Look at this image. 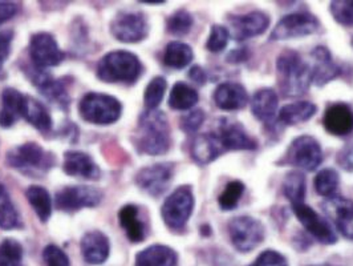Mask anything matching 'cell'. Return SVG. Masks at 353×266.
<instances>
[{
  "instance_id": "1",
  "label": "cell",
  "mask_w": 353,
  "mask_h": 266,
  "mask_svg": "<svg viewBox=\"0 0 353 266\" xmlns=\"http://www.w3.org/2000/svg\"><path fill=\"white\" fill-rule=\"evenodd\" d=\"M132 142L141 155H165L172 145L170 124L166 115L157 109L143 112L139 119Z\"/></svg>"
},
{
  "instance_id": "2",
  "label": "cell",
  "mask_w": 353,
  "mask_h": 266,
  "mask_svg": "<svg viewBox=\"0 0 353 266\" xmlns=\"http://www.w3.org/2000/svg\"><path fill=\"white\" fill-rule=\"evenodd\" d=\"M276 77L284 97H299L312 83V68L296 51L287 50L276 59Z\"/></svg>"
},
{
  "instance_id": "3",
  "label": "cell",
  "mask_w": 353,
  "mask_h": 266,
  "mask_svg": "<svg viewBox=\"0 0 353 266\" xmlns=\"http://www.w3.org/2000/svg\"><path fill=\"white\" fill-rule=\"evenodd\" d=\"M143 72L137 55L129 51H112L104 55L97 64V77L110 84H134Z\"/></svg>"
},
{
  "instance_id": "4",
  "label": "cell",
  "mask_w": 353,
  "mask_h": 266,
  "mask_svg": "<svg viewBox=\"0 0 353 266\" xmlns=\"http://www.w3.org/2000/svg\"><path fill=\"white\" fill-rule=\"evenodd\" d=\"M8 167L27 178H43L54 165V156L37 142H26L8 151Z\"/></svg>"
},
{
  "instance_id": "5",
  "label": "cell",
  "mask_w": 353,
  "mask_h": 266,
  "mask_svg": "<svg viewBox=\"0 0 353 266\" xmlns=\"http://www.w3.org/2000/svg\"><path fill=\"white\" fill-rule=\"evenodd\" d=\"M80 117L89 124L110 125L116 123L123 113V104L114 96L89 92L79 103Z\"/></svg>"
},
{
  "instance_id": "6",
  "label": "cell",
  "mask_w": 353,
  "mask_h": 266,
  "mask_svg": "<svg viewBox=\"0 0 353 266\" xmlns=\"http://www.w3.org/2000/svg\"><path fill=\"white\" fill-rule=\"evenodd\" d=\"M195 198L190 185H182L169 196L161 208V216L168 228L181 231L189 222L194 211Z\"/></svg>"
},
{
  "instance_id": "7",
  "label": "cell",
  "mask_w": 353,
  "mask_h": 266,
  "mask_svg": "<svg viewBox=\"0 0 353 266\" xmlns=\"http://www.w3.org/2000/svg\"><path fill=\"white\" fill-rule=\"evenodd\" d=\"M321 161L323 149L320 142L314 136L303 135L292 140L278 164L281 167L291 165L307 172H314L318 169Z\"/></svg>"
},
{
  "instance_id": "8",
  "label": "cell",
  "mask_w": 353,
  "mask_h": 266,
  "mask_svg": "<svg viewBox=\"0 0 353 266\" xmlns=\"http://www.w3.org/2000/svg\"><path fill=\"white\" fill-rule=\"evenodd\" d=\"M228 231L231 244L241 253H248L258 248L265 240V225L251 216L232 218L228 225Z\"/></svg>"
},
{
  "instance_id": "9",
  "label": "cell",
  "mask_w": 353,
  "mask_h": 266,
  "mask_svg": "<svg viewBox=\"0 0 353 266\" xmlns=\"http://www.w3.org/2000/svg\"><path fill=\"white\" fill-rule=\"evenodd\" d=\"M321 24L319 19L307 11L285 15L281 19L270 34L271 41L298 39L304 36L314 35L320 31Z\"/></svg>"
},
{
  "instance_id": "10",
  "label": "cell",
  "mask_w": 353,
  "mask_h": 266,
  "mask_svg": "<svg viewBox=\"0 0 353 266\" xmlns=\"http://www.w3.org/2000/svg\"><path fill=\"white\" fill-rule=\"evenodd\" d=\"M110 32L121 43H140L149 35V21L142 12L121 11L112 20Z\"/></svg>"
},
{
  "instance_id": "11",
  "label": "cell",
  "mask_w": 353,
  "mask_h": 266,
  "mask_svg": "<svg viewBox=\"0 0 353 266\" xmlns=\"http://www.w3.org/2000/svg\"><path fill=\"white\" fill-rule=\"evenodd\" d=\"M104 193L94 187H65L54 196L56 208L63 212H77L84 208H94L103 201Z\"/></svg>"
},
{
  "instance_id": "12",
  "label": "cell",
  "mask_w": 353,
  "mask_h": 266,
  "mask_svg": "<svg viewBox=\"0 0 353 266\" xmlns=\"http://www.w3.org/2000/svg\"><path fill=\"white\" fill-rule=\"evenodd\" d=\"M219 142L223 153L230 151H254L258 148V142L248 135L246 128L238 122L229 119H219L212 132Z\"/></svg>"
},
{
  "instance_id": "13",
  "label": "cell",
  "mask_w": 353,
  "mask_h": 266,
  "mask_svg": "<svg viewBox=\"0 0 353 266\" xmlns=\"http://www.w3.org/2000/svg\"><path fill=\"white\" fill-rule=\"evenodd\" d=\"M30 79L39 89V92L51 104L63 111H68L71 106V95L68 92V84L64 79H54L44 70L32 67L30 71Z\"/></svg>"
},
{
  "instance_id": "14",
  "label": "cell",
  "mask_w": 353,
  "mask_h": 266,
  "mask_svg": "<svg viewBox=\"0 0 353 266\" xmlns=\"http://www.w3.org/2000/svg\"><path fill=\"white\" fill-rule=\"evenodd\" d=\"M292 211L307 233L323 245H334L337 241L331 224L305 202L292 205Z\"/></svg>"
},
{
  "instance_id": "15",
  "label": "cell",
  "mask_w": 353,
  "mask_h": 266,
  "mask_svg": "<svg viewBox=\"0 0 353 266\" xmlns=\"http://www.w3.org/2000/svg\"><path fill=\"white\" fill-rule=\"evenodd\" d=\"M28 53L34 67L39 70L56 67L64 60V53L60 50L56 39L48 32H37L32 35Z\"/></svg>"
},
{
  "instance_id": "16",
  "label": "cell",
  "mask_w": 353,
  "mask_h": 266,
  "mask_svg": "<svg viewBox=\"0 0 353 266\" xmlns=\"http://www.w3.org/2000/svg\"><path fill=\"white\" fill-rule=\"evenodd\" d=\"M173 176L174 165L170 162H161L140 169L134 178V182L145 193L157 197L169 188Z\"/></svg>"
},
{
  "instance_id": "17",
  "label": "cell",
  "mask_w": 353,
  "mask_h": 266,
  "mask_svg": "<svg viewBox=\"0 0 353 266\" xmlns=\"http://www.w3.org/2000/svg\"><path fill=\"white\" fill-rule=\"evenodd\" d=\"M321 208L341 236L353 240V200L344 196H332L323 201Z\"/></svg>"
},
{
  "instance_id": "18",
  "label": "cell",
  "mask_w": 353,
  "mask_h": 266,
  "mask_svg": "<svg viewBox=\"0 0 353 266\" xmlns=\"http://www.w3.org/2000/svg\"><path fill=\"white\" fill-rule=\"evenodd\" d=\"M270 17L263 11H250L243 15H231L228 23L232 37L236 41H245L255 36L263 35L270 27Z\"/></svg>"
},
{
  "instance_id": "19",
  "label": "cell",
  "mask_w": 353,
  "mask_h": 266,
  "mask_svg": "<svg viewBox=\"0 0 353 266\" xmlns=\"http://www.w3.org/2000/svg\"><path fill=\"white\" fill-rule=\"evenodd\" d=\"M323 125L330 135L345 137L353 132V109L345 103H334L327 106Z\"/></svg>"
},
{
  "instance_id": "20",
  "label": "cell",
  "mask_w": 353,
  "mask_h": 266,
  "mask_svg": "<svg viewBox=\"0 0 353 266\" xmlns=\"http://www.w3.org/2000/svg\"><path fill=\"white\" fill-rule=\"evenodd\" d=\"M63 171L72 178H84V180H99L101 171L96 161L85 152L68 151L64 155Z\"/></svg>"
},
{
  "instance_id": "21",
  "label": "cell",
  "mask_w": 353,
  "mask_h": 266,
  "mask_svg": "<svg viewBox=\"0 0 353 266\" xmlns=\"http://www.w3.org/2000/svg\"><path fill=\"white\" fill-rule=\"evenodd\" d=\"M311 56L315 59V66L312 68V83L316 87H324L343 75V68L334 61L332 53L327 47L318 46L314 48Z\"/></svg>"
},
{
  "instance_id": "22",
  "label": "cell",
  "mask_w": 353,
  "mask_h": 266,
  "mask_svg": "<svg viewBox=\"0 0 353 266\" xmlns=\"http://www.w3.org/2000/svg\"><path fill=\"white\" fill-rule=\"evenodd\" d=\"M212 100L219 109L234 112L248 106V93L242 84L226 82L215 88L212 93Z\"/></svg>"
},
{
  "instance_id": "23",
  "label": "cell",
  "mask_w": 353,
  "mask_h": 266,
  "mask_svg": "<svg viewBox=\"0 0 353 266\" xmlns=\"http://www.w3.org/2000/svg\"><path fill=\"white\" fill-rule=\"evenodd\" d=\"M80 249L83 258L89 265H103L110 253L109 238L103 231H88L81 238Z\"/></svg>"
},
{
  "instance_id": "24",
  "label": "cell",
  "mask_w": 353,
  "mask_h": 266,
  "mask_svg": "<svg viewBox=\"0 0 353 266\" xmlns=\"http://www.w3.org/2000/svg\"><path fill=\"white\" fill-rule=\"evenodd\" d=\"M279 109L278 93L272 88L258 89L251 99V112L254 117L265 124H274Z\"/></svg>"
},
{
  "instance_id": "25",
  "label": "cell",
  "mask_w": 353,
  "mask_h": 266,
  "mask_svg": "<svg viewBox=\"0 0 353 266\" xmlns=\"http://www.w3.org/2000/svg\"><path fill=\"white\" fill-rule=\"evenodd\" d=\"M24 96L18 89L6 88L1 93L0 126L11 128L23 116Z\"/></svg>"
},
{
  "instance_id": "26",
  "label": "cell",
  "mask_w": 353,
  "mask_h": 266,
  "mask_svg": "<svg viewBox=\"0 0 353 266\" xmlns=\"http://www.w3.org/2000/svg\"><path fill=\"white\" fill-rule=\"evenodd\" d=\"M223 153L219 142L212 132L198 135L192 144L190 155L198 165H208Z\"/></svg>"
},
{
  "instance_id": "27",
  "label": "cell",
  "mask_w": 353,
  "mask_h": 266,
  "mask_svg": "<svg viewBox=\"0 0 353 266\" xmlns=\"http://www.w3.org/2000/svg\"><path fill=\"white\" fill-rule=\"evenodd\" d=\"M27 123L32 125L40 133H50L52 129V117L48 109L31 96H24V106H23V116Z\"/></svg>"
},
{
  "instance_id": "28",
  "label": "cell",
  "mask_w": 353,
  "mask_h": 266,
  "mask_svg": "<svg viewBox=\"0 0 353 266\" xmlns=\"http://www.w3.org/2000/svg\"><path fill=\"white\" fill-rule=\"evenodd\" d=\"M178 254L166 245H150L137 253L134 266H176Z\"/></svg>"
},
{
  "instance_id": "29",
  "label": "cell",
  "mask_w": 353,
  "mask_h": 266,
  "mask_svg": "<svg viewBox=\"0 0 353 266\" xmlns=\"http://www.w3.org/2000/svg\"><path fill=\"white\" fill-rule=\"evenodd\" d=\"M119 221L130 243L139 244L145 240L146 228L140 218V211L136 205H124L119 212Z\"/></svg>"
},
{
  "instance_id": "30",
  "label": "cell",
  "mask_w": 353,
  "mask_h": 266,
  "mask_svg": "<svg viewBox=\"0 0 353 266\" xmlns=\"http://www.w3.org/2000/svg\"><path fill=\"white\" fill-rule=\"evenodd\" d=\"M318 112V106L311 102H295L291 104H285L279 111L278 120L283 125H298L308 122Z\"/></svg>"
},
{
  "instance_id": "31",
  "label": "cell",
  "mask_w": 353,
  "mask_h": 266,
  "mask_svg": "<svg viewBox=\"0 0 353 266\" xmlns=\"http://www.w3.org/2000/svg\"><path fill=\"white\" fill-rule=\"evenodd\" d=\"M194 59L192 47L183 41H170L163 51V64L173 70H182L188 67Z\"/></svg>"
},
{
  "instance_id": "32",
  "label": "cell",
  "mask_w": 353,
  "mask_h": 266,
  "mask_svg": "<svg viewBox=\"0 0 353 266\" xmlns=\"http://www.w3.org/2000/svg\"><path fill=\"white\" fill-rule=\"evenodd\" d=\"M26 197L39 220L47 222L52 216V198L50 192L43 187L32 185L26 191Z\"/></svg>"
},
{
  "instance_id": "33",
  "label": "cell",
  "mask_w": 353,
  "mask_h": 266,
  "mask_svg": "<svg viewBox=\"0 0 353 266\" xmlns=\"http://www.w3.org/2000/svg\"><path fill=\"white\" fill-rule=\"evenodd\" d=\"M21 228V220L6 185L0 181V229L14 231Z\"/></svg>"
},
{
  "instance_id": "34",
  "label": "cell",
  "mask_w": 353,
  "mask_h": 266,
  "mask_svg": "<svg viewBox=\"0 0 353 266\" xmlns=\"http://www.w3.org/2000/svg\"><path fill=\"white\" fill-rule=\"evenodd\" d=\"M199 100V95L193 87L183 82H178L169 95V106L174 111H190Z\"/></svg>"
},
{
  "instance_id": "35",
  "label": "cell",
  "mask_w": 353,
  "mask_h": 266,
  "mask_svg": "<svg viewBox=\"0 0 353 266\" xmlns=\"http://www.w3.org/2000/svg\"><path fill=\"white\" fill-rule=\"evenodd\" d=\"M305 189V178L301 172H290L283 181V193L291 205L304 202Z\"/></svg>"
},
{
  "instance_id": "36",
  "label": "cell",
  "mask_w": 353,
  "mask_h": 266,
  "mask_svg": "<svg viewBox=\"0 0 353 266\" xmlns=\"http://www.w3.org/2000/svg\"><path fill=\"white\" fill-rule=\"evenodd\" d=\"M246 191V187L242 181L239 180H234V181H230L229 184L223 188L222 193L218 196V205L222 211L225 212H230V211H234L239 201L242 200V196Z\"/></svg>"
},
{
  "instance_id": "37",
  "label": "cell",
  "mask_w": 353,
  "mask_h": 266,
  "mask_svg": "<svg viewBox=\"0 0 353 266\" xmlns=\"http://www.w3.org/2000/svg\"><path fill=\"white\" fill-rule=\"evenodd\" d=\"M168 82L163 76H156L150 80L143 92V106L146 111H156L163 100Z\"/></svg>"
},
{
  "instance_id": "38",
  "label": "cell",
  "mask_w": 353,
  "mask_h": 266,
  "mask_svg": "<svg viewBox=\"0 0 353 266\" xmlns=\"http://www.w3.org/2000/svg\"><path fill=\"white\" fill-rule=\"evenodd\" d=\"M194 26V18L188 10H178L166 19V30L170 35H188Z\"/></svg>"
},
{
  "instance_id": "39",
  "label": "cell",
  "mask_w": 353,
  "mask_h": 266,
  "mask_svg": "<svg viewBox=\"0 0 353 266\" xmlns=\"http://www.w3.org/2000/svg\"><path fill=\"white\" fill-rule=\"evenodd\" d=\"M339 184H340V176L332 168H325L320 171L314 181L316 193L327 198L336 195Z\"/></svg>"
},
{
  "instance_id": "40",
  "label": "cell",
  "mask_w": 353,
  "mask_h": 266,
  "mask_svg": "<svg viewBox=\"0 0 353 266\" xmlns=\"http://www.w3.org/2000/svg\"><path fill=\"white\" fill-rule=\"evenodd\" d=\"M21 261V245L14 238H4L0 243V266H23Z\"/></svg>"
},
{
  "instance_id": "41",
  "label": "cell",
  "mask_w": 353,
  "mask_h": 266,
  "mask_svg": "<svg viewBox=\"0 0 353 266\" xmlns=\"http://www.w3.org/2000/svg\"><path fill=\"white\" fill-rule=\"evenodd\" d=\"M230 40V31L228 27L221 24H214L210 30V35L206 41V50L212 53H222Z\"/></svg>"
},
{
  "instance_id": "42",
  "label": "cell",
  "mask_w": 353,
  "mask_h": 266,
  "mask_svg": "<svg viewBox=\"0 0 353 266\" xmlns=\"http://www.w3.org/2000/svg\"><path fill=\"white\" fill-rule=\"evenodd\" d=\"M330 11L336 21L344 27H353V0H335Z\"/></svg>"
},
{
  "instance_id": "43",
  "label": "cell",
  "mask_w": 353,
  "mask_h": 266,
  "mask_svg": "<svg viewBox=\"0 0 353 266\" xmlns=\"http://www.w3.org/2000/svg\"><path fill=\"white\" fill-rule=\"evenodd\" d=\"M205 119H206V115L202 109H193L181 117L179 128L188 135L195 133L205 123Z\"/></svg>"
},
{
  "instance_id": "44",
  "label": "cell",
  "mask_w": 353,
  "mask_h": 266,
  "mask_svg": "<svg viewBox=\"0 0 353 266\" xmlns=\"http://www.w3.org/2000/svg\"><path fill=\"white\" fill-rule=\"evenodd\" d=\"M43 260L47 266H71L65 251L56 245H48L44 248Z\"/></svg>"
},
{
  "instance_id": "45",
  "label": "cell",
  "mask_w": 353,
  "mask_h": 266,
  "mask_svg": "<svg viewBox=\"0 0 353 266\" xmlns=\"http://www.w3.org/2000/svg\"><path fill=\"white\" fill-rule=\"evenodd\" d=\"M248 266H290L287 258L283 256L282 253L268 249L262 251L256 260Z\"/></svg>"
},
{
  "instance_id": "46",
  "label": "cell",
  "mask_w": 353,
  "mask_h": 266,
  "mask_svg": "<svg viewBox=\"0 0 353 266\" xmlns=\"http://www.w3.org/2000/svg\"><path fill=\"white\" fill-rule=\"evenodd\" d=\"M14 40V31L12 30H4L0 32V70L3 68L4 63L11 55V47Z\"/></svg>"
},
{
  "instance_id": "47",
  "label": "cell",
  "mask_w": 353,
  "mask_h": 266,
  "mask_svg": "<svg viewBox=\"0 0 353 266\" xmlns=\"http://www.w3.org/2000/svg\"><path fill=\"white\" fill-rule=\"evenodd\" d=\"M337 164L344 169V171H348V172H352L353 171V142L347 144L339 153H337V158H336Z\"/></svg>"
},
{
  "instance_id": "48",
  "label": "cell",
  "mask_w": 353,
  "mask_h": 266,
  "mask_svg": "<svg viewBox=\"0 0 353 266\" xmlns=\"http://www.w3.org/2000/svg\"><path fill=\"white\" fill-rule=\"evenodd\" d=\"M19 11L18 3L0 0V26L14 18Z\"/></svg>"
},
{
  "instance_id": "49",
  "label": "cell",
  "mask_w": 353,
  "mask_h": 266,
  "mask_svg": "<svg viewBox=\"0 0 353 266\" xmlns=\"http://www.w3.org/2000/svg\"><path fill=\"white\" fill-rule=\"evenodd\" d=\"M251 56V53L248 47H239V48H234L231 50L228 56H226V61L230 64H241L248 61Z\"/></svg>"
},
{
  "instance_id": "50",
  "label": "cell",
  "mask_w": 353,
  "mask_h": 266,
  "mask_svg": "<svg viewBox=\"0 0 353 266\" xmlns=\"http://www.w3.org/2000/svg\"><path fill=\"white\" fill-rule=\"evenodd\" d=\"M188 76H189V79L195 83L196 86H205L206 84V82H208V73L206 71L201 67V66H193L192 68H190V71L188 73Z\"/></svg>"
},
{
  "instance_id": "51",
  "label": "cell",
  "mask_w": 353,
  "mask_h": 266,
  "mask_svg": "<svg viewBox=\"0 0 353 266\" xmlns=\"http://www.w3.org/2000/svg\"><path fill=\"white\" fill-rule=\"evenodd\" d=\"M199 231H201V234H202V236H205V237H209V236H212V228H210L209 225H202Z\"/></svg>"
},
{
  "instance_id": "52",
  "label": "cell",
  "mask_w": 353,
  "mask_h": 266,
  "mask_svg": "<svg viewBox=\"0 0 353 266\" xmlns=\"http://www.w3.org/2000/svg\"><path fill=\"white\" fill-rule=\"evenodd\" d=\"M141 3H143V4H156V6H159V4H165V1H163V0H154V1H152V0H142Z\"/></svg>"
},
{
  "instance_id": "53",
  "label": "cell",
  "mask_w": 353,
  "mask_h": 266,
  "mask_svg": "<svg viewBox=\"0 0 353 266\" xmlns=\"http://www.w3.org/2000/svg\"><path fill=\"white\" fill-rule=\"evenodd\" d=\"M351 46H352V47H353V36H352V39H351Z\"/></svg>"
},
{
  "instance_id": "54",
  "label": "cell",
  "mask_w": 353,
  "mask_h": 266,
  "mask_svg": "<svg viewBox=\"0 0 353 266\" xmlns=\"http://www.w3.org/2000/svg\"><path fill=\"white\" fill-rule=\"evenodd\" d=\"M324 266H332V265H324Z\"/></svg>"
}]
</instances>
